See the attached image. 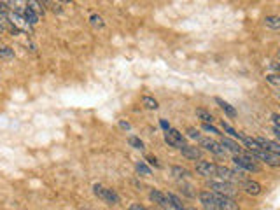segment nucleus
Returning a JSON list of instances; mask_svg holds the SVG:
<instances>
[{
    "instance_id": "obj_3",
    "label": "nucleus",
    "mask_w": 280,
    "mask_h": 210,
    "mask_svg": "<svg viewBox=\"0 0 280 210\" xmlns=\"http://www.w3.org/2000/svg\"><path fill=\"white\" fill-rule=\"evenodd\" d=\"M165 142L170 145V147H175V149H182V147L186 145L184 135H182L179 130H175V128H170V130L166 131V133H165Z\"/></svg>"
},
{
    "instance_id": "obj_35",
    "label": "nucleus",
    "mask_w": 280,
    "mask_h": 210,
    "mask_svg": "<svg viewBox=\"0 0 280 210\" xmlns=\"http://www.w3.org/2000/svg\"><path fill=\"white\" fill-rule=\"evenodd\" d=\"M147 161H149V163L151 165H154V167H160V163H158V160H156V158H154V156H147Z\"/></svg>"
},
{
    "instance_id": "obj_28",
    "label": "nucleus",
    "mask_w": 280,
    "mask_h": 210,
    "mask_svg": "<svg viewBox=\"0 0 280 210\" xmlns=\"http://www.w3.org/2000/svg\"><path fill=\"white\" fill-rule=\"evenodd\" d=\"M266 81H268L270 84H273V86H279L280 88V74H268Z\"/></svg>"
},
{
    "instance_id": "obj_2",
    "label": "nucleus",
    "mask_w": 280,
    "mask_h": 210,
    "mask_svg": "<svg viewBox=\"0 0 280 210\" xmlns=\"http://www.w3.org/2000/svg\"><path fill=\"white\" fill-rule=\"evenodd\" d=\"M233 163L237 165L240 170H243V172H259V170H261L254 158L243 156V154H240V156H233Z\"/></svg>"
},
{
    "instance_id": "obj_5",
    "label": "nucleus",
    "mask_w": 280,
    "mask_h": 210,
    "mask_svg": "<svg viewBox=\"0 0 280 210\" xmlns=\"http://www.w3.org/2000/svg\"><path fill=\"white\" fill-rule=\"evenodd\" d=\"M208 189H212L214 193L217 195H226V196H231L235 193V187L233 184L230 182H224V180H208Z\"/></svg>"
},
{
    "instance_id": "obj_13",
    "label": "nucleus",
    "mask_w": 280,
    "mask_h": 210,
    "mask_svg": "<svg viewBox=\"0 0 280 210\" xmlns=\"http://www.w3.org/2000/svg\"><path fill=\"white\" fill-rule=\"evenodd\" d=\"M149 198H151V202L158 203L160 207H170L168 196H166L165 193L160 191V189H151V191H149Z\"/></svg>"
},
{
    "instance_id": "obj_37",
    "label": "nucleus",
    "mask_w": 280,
    "mask_h": 210,
    "mask_svg": "<svg viewBox=\"0 0 280 210\" xmlns=\"http://www.w3.org/2000/svg\"><path fill=\"white\" fill-rule=\"evenodd\" d=\"M186 210H196L195 207H189V209H186Z\"/></svg>"
},
{
    "instance_id": "obj_38",
    "label": "nucleus",
    "mask_w": 280,
    "mask_h": 210,
    "mask_svg": "<svg viewBox=\"0 0 280 210\" xmlns=\"http://www.w3.org/2000/svg\"><path fill=\"white\" fill-rule=\"evenodd\" d=\"M277 96H279V98H280V88H279V91H277Z\"/></svg>"
},
{
    "instance_id": "obj_4",
    "label": "nucleus",
    "mask_w": 280,
    "mask_h": 210,
    "mask_svg": "<svg viewBox=\"0 0 280 210\" xmlns=\"http://www.w3.org/2000/svg\"><path fill=\"white\" fill-rule=\"evenodd\" d=\"M196 173L205 177V179H212V177H215V173H217V165L212 163V161L201 160L196 163Z\"/></svg>"
},
{
    "instance_id": "obj_29",
    "label": "nucleus",
    "mask_w": 280,
    "mask_h": 210,
    "mask_svg": "<svg viewBox=\"0 0 280 210\" xmlns=\"http://www.w3.org/2000/svg\"><path fill=\"white\" fill-rule=\"evenodd\" d=\"M188 137L195 138V140H201V135L198 133V130H196V128H188Z\"/></svg>"
},
{
    "instance_id": "obj_21",
    "label": "nucleus",
    "mask_w": 280,
    "mask_h": 210,
    "mask_svg": "<svg viewBox=\"0 0 280 210\" xmlns=\"http://www.w3.org/2000/svg\"><path fill=\"white\" fill-rule=\"evenodd\" d=\"M196 118L201 119V121L207 123V125H212V123H214V116H212L208 111H205V109H196Z\"/></svg>"
},
{
    "instance_id": "obj_20",
    "label": "nucleus",
    "mask_w": 280,
    "mask_h": 210,
    "mask_svg": "<svg viewBox=\"0 0 280 210\" xmlns=\"http://www.w3.org/2000/svg\"><path fill=\"white\" fill-rule=\"evenodd\" d=\"M265 27L272 28V30H280V16H266Z\"/></svg>"
},
{
    "instance_id": "obj_30",
    "label": "nucleus",
    "mask_w": 280,
    "mask_h": 210,
    "mask_svg": "<svg viewBox=\"0 0 280 210\" xmlns=\"http://www.w3.org/2000/svg\"><path fill=\"white\" fill-rule=\"evenodd\" d=\"M89 21H91L95 27H104V23H102V18H100V16H96V14H93L91 18H89Z\"/></svg>"
},
{
    "instance_id": "obj_25",
    "label": "nucleus",
    "mask_w": 280,
    "mask_h": 210,
    "mask_svg": "<svg viewBox=\"0 0 280 210\" xmlns=\"http://www.w3.org/2000/svg\"><path fill=\"white\" fill-rule=\"evenodd\" d=\"M142 103L147 109H153V111H156V109L160 107V105H158V100H154L153 96H147V95L142 96Z\"/></svg>"
},
{
    "instance_id": "obj_22",
    "label": "nucleus",
    "mask_w": 280,
    "mask_h": 210,
    "mask_svg": "<svg viewBox=\"0 0 280 210\" xmlns=\"http://www.w3.org/2000/svg\"><path fill=\"white\" fill-rule=\"evenodd\" d=\"M23 16H25V19L28 21V25H30V27H34V25L39 23V14H35V12L32 11L30 7H25Z\"/></svg>"
},
{
    "instance_id": "obj_18",
    "label": "nucleus",
    "mask_w": 280,
    "mask_h": 210,
    "mask_svg": "<svg viewBox=\"0 0 280 210\" xmlns=\"http://www.w3.org/2000/svg\"><path fill=\"white\" fill-rule=\"evenodd\" d=\"M166 196H168V203H170V207H172V209H175V210H186L182 200L179 198L177 195H173V193H168Z\"/></svg>"
},
{
    "instance_id": "obj_8",
    "label": "nucleus",
    "mask_w": 280,
    "mask_h": 210,
    "mask_svg": "<svg viewBox=\"0 0 280 210\" xmlns=\"http://www.w3.org/2000/svg\"><path fill=\"white\" fill-rule=\"evenodd\" d=\"M252 156L259 161H265V163L270 165V167H280V158L272 153H268V151H265V149L256 151V153H252Z\"/></svg>"
},
{
    "instance_id": "obj_16",
    "label": "nucleus",
    "mask_w": 280,
    "mask_h": 210,
    "mask_svg": "<svg viewBox=\"0 0 280 210\" xmlns=\"http://www.w3.org/2000/svg\"><path fill=\"white\" fill-rule=\"evenodd\" d=\"M215 103H217L219 107H221V109H223V111H224V114L230 116V118H237V116H238L237 109H235L233 105H230V103H228V102H224L223 98H219V96H215Z\"/></svg>"
},
{
    "instance_id": "obj_10",
    "label": "nucleus",
    "mask_w": 280,
    "mask_h": 210,
    "mask_svg": "<svg viewBox=\"0 0 280 210\" xmlns=\"http://www.w3.org/2000/svg\"><path fill=\"white\" fill-rule=\"evenodd\" d=\"M256 140L265 151H268V153H272V154H275V156L280 158V142H273V140L265 138V137H257Z\"/></svg>"
},
{
    "instance_id": "obj_36",
    "label": "nucleus",
    "mask_w": 280,
    "mask_h": 210,
    "mask_svg": "<svg viewBox=\"0 0 280 210\" xmlns=\"http://www.w3.org/2000/svg\"><path fill=\"white\" fill-rule=\"evenodd\" d=\"M160 125H161V128H163V130H165V131H168V130H170V125L165 121V119H161V121H160Z\"/></svg>"
},
{
    "instance_id": "obj_12",
    "label": "nucleus",
    "mask_w": 280,
    "mask_h": 210,
    "mask_svg": "<svg viewBox=\"0 0 280 210\" xmlns=\"http://www.w3.org/2000/svg\"><path fill=\"white\" fill-rule=\"evenodd\" d=\"M200 203L203 205L205 210H217V205H215V200H214V193L210 191H201L198 195Z\"/></svg>"
},
{
    "instance_id": "obj_39",
    "label": "nucleus",
    "mask_w": 280,
    "mask_h": 210,
    "mask_svg": "<svg viewBox=\"0 0 280 210\" xmlns=\"http://www.w3.org/2000/svg\"><path fill=\"white\" fill-rule=\"evenodd\" d=\"M277 58H279V60H280V49H279V53H277Z\"/></svg>"
},
{
    "instance_id": "obj_32",
    "label": "nucleus",
    "mask_w": 280,
    "mask_h": 210,
    "mask_svg": "<svg viewBox=\"0 0 280 210\" xmlns=\"http://www.w3.org/2000/svg\"><path fill=\"white\" fill-rule=\"evenodd\" d=\"M5 25H7V18H4V16H0V34L5 30Z\"/></svg>"
},
{
    "instance_id": "obj_24",
    "label": "nucleus",
    "mask_w": 280,
    "mask_h": 210,
    "mask_svg": "<svg viewBox=\"0 0 280 210\" xmlns=\"http://www.w3.org/2000/svg\"><path fill=\"white\" fill-rule=\"evenodd\" d=\"M135 168H137V172L140 173V175H144V177H149L151 173H153V170H151V168L147 167L144 161H138V163L135 165Z\"/></svg>"
},
{
    "instance_id": "obj_6",
    "label": "nucleus",
    "mask_w": 280,
    "mask_h": 210,
    "mask_svg": "<svg viewBox=\"0 0 280 210\" xmlns=\"http://www.w3.org/2000/svg\"><path fill=\"white\" fill-rule=\"evenodd\" d=\"M200 147H203L205 151L215 154V156H224V154H226V149H224L223 145L219 144L217 140H214V138H203L201 137V140H200Z\"/></svg>"
},
{
    "instance_id": "obj_19",
    "label": "nucleus",
    "mask_w": 280,
    "mask_h": 210,
    "mask_svg": "<svg viewBox=\"0 0 280 210\" xmlns=\"http://www.w3.org/2000/svg\"><path fill=\"white\" fill-rule=\"evenodd\" d=\"M221 128H223V130H224V133H228V135H230V137L231 138H238V140H242V135L243 133H240V131H237V130H235V128H233V126H231V125H228V123H221Z\"/></svg>"
},
{
    "instance_id": "obj_14",
    "label": "nucleus",
    "mask_w": 280,
    "mask_h": 210,
    "mask_svg": "<svg viewBox=\"0 0 280 210\" xmlns=\"http://www.w3.org/2000/svg\"><path fill=\"white\" fill-rule=\"evenodd\" d=\"M182 156L188 158V160H200L201 158V149L196 147V145H184L181 149Z\"/></svg>"
},
{
    "instance_id": "obj_15",
    "label": "nucleus",
    "mask_w": 280,
    "mask_h": 210,
    "mask_svg": "<svg viewBox=\"0 0 280 210\" xmlns=\"http://www.w3.org/2000/svg\"><path fill=\"white\" fill-rule=\"evenodd\" d=\"M242 187H243V191L250 196H257L261 193V184L256 182V180H245V182H242Z\"/></svg>"
},
{
    "instance_id": "obj_1",
    "label": "nucleus",
    "mask_w": 280,
    "mask_h": 210,
    "mask_svg": "<svg viewBox=\"0 0 280 210\" xmlns=\"http://www.w3.org/2000/svg\"><path fill=\"white\" fill-rule=\"evenodd\" d=\"M93 193H95L100 200H104L105 203H109V205L119 203L118 193H116L114 189H111V187H105V186H102V184H95V186H93Z\"/></svg>"
},
{
    "instance_id": "obj_11",
    "label": "nucleus",
    "mask_w": 280,
    "mask_h": 210,
    "mask_svg": "<svg viewBox=\"0 0 280 210\" xmlns=\"http://www.w3.org/2000/svg\"><path fill=\"white\" fill-rule=\"evenodd\" d=\"M219 144L223 145L224 149H226V153L230 151V153H233L235 156H240V154H245V151L242 149V145H238L237 142H233L231 138H228V137H224V138H221V142Z\"/></svg>"
},
{
    "instance_id": "obj_31",
    "label": "nucleus",
    "mask_w": 280,
    "mask_h": 210,
    "mask_svg": "<svg viewBox=\"0 0 280 210\" xmlns=\"http://www.w3.org/2000/svg\"><path fill=\"white\" fill-rule=\"evenodd\" d=\"M119 128H121V130H131V125L128 121H119Z\"/></svg>"
},
{
    "instance_id": "obj_33",
    "label": "nucleus",
    "mask_w": 280,
    "mask_h": 210,
    "mask_svg": "<svg viewBox=\"0 0 280 210\" xmlns=\"http://www.w3.org/2000/svg\"><path fill=\"white\" fill-rule=\"evenodd\" d=\"M273 126H280V114H272Z\"/></svg>"
},
{
    "instance_id": "obj_27",
    "label": "nucleus",
    "mask_w": 280,
    "mask_h": 210,
    "mask_svg": "<svg viewBox=\"0 0 280 210\" xmlns=\"http://www.w3.org/2000/svg\"><path fill=\"white\" fill-rule=\"evenodd\" d=\"M201 130L207 131V133H214V135H223L221 131H219V128H215L214 125H207V123H203L201 125Z\"/></svg>"
},
{
    "instance_id": "obj_7",
    "label": "nucleus",
    "mask_w": 280,
    "mask_h": 210,
    "mask_svg": "<svg viewBox=\"0 0 280 210\" xmlns=\"http://www.w3.org/2000/svg\"><path fill=\"white\" fill-rule=\"evenodd\" d=\"M214 200H215V205H217V210H240L238 203L235 202L231 196L214 193Z\"/></svg>"
},
{
    "instance_id": "obj_23",
    "label": "nucleus",
    "mask_w": 280,
    "mask_h": 210,
    "mask_svg": "<svg viewBox=\"0 0 280 210\" xmlns=\"http://www.w3.org/2000/svg\"><path fill=\"white\" fill-rule=\"evenodd\" d=\"M14 58V49L5 44H0V60H12Z\"/></svg>"
},
{
    "instance_id": "obj_34",
    "label": "nucleus",
    "mask_w": 280,
    "mask_h": 210,
    "mask_svg": "<svg viewBox=\"0 0 280 210\" xmlns=\"http://www.w3.org/2000/svg\"><path fill=\"white\" fill-rule=\"evenodd\" d=\"M128 210H147V209L140 205V203H133V205H130V209H128Z\"/></svg>"
},
{
    "instance_id": "obj_9",
    "label": "nucleus",
    "mask_w": 280,
    "mask_h": 210,
    "mask_svg": "<svg viewBox=\"0 0 280 210\" xmlns=\"http://www.w3.org/2000/svg\"><path fill=\"white\" fill-rule=\"evenodd\" d=\"M9 19H11V23L14 28H18L19 32H28L30 30V25H28V21L25 19L23 14H19V12H11L9 14Z\"/></svg>"
},
{
    "instance_id": "obj_26",
    "label": "nucleus",
    "mask_w": 280,
    "mask_h": 210,
    "mask_svg": "<svg viewBox=\"0 0 280 210\" xmlns=\"http://www.w3.org/2000/svg\"><path fill=\"white\" fill-rule=\"evenodd\" d=\"M128 144H130L133 149H138V151L144 149V142L140 140L138 137H133V135H131V137H128Z\"/></svg>"
},
{
    "instance_id": "obj_17",
    "label": "nucleus",
    "mask_w": 280,
    "mask_h": 210,
    "mask_svg": "<svg viewBox=\"0 0 280 210\" xmlns=\"http://www.w3.org/2000/svg\"><path fill=\"white\" fill-rule=\"evenodd\" d=\"M172 175L175 177V179H189L191 177V172H189L188 168L184 167H172Z\"/></svg>"
}]
</instances>
